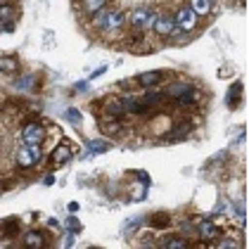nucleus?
<instances>
[{"instance_id": "obj_1", "label": "nucleus", "mask_w": 249, "mask_h": 249, "mask_svg": "<svg viewBox=\"0 0 249 249\" xmlns=\"http://www.w3.org/2000/svg\"><path fill=\"white\" fill-rule=\"evenodd\" d=\"M40 159V147L38 145H24L19 152H17V164H19L21 169H31V166H36Z\"/></svg>"}, {"instance_id": "obj_2", "label": "nucleus", "mask_w": 249, "mask_h": 249, "mask_svg": "<svg viewBox=\"0 0 249 249\" xmlns=\"http://www.w3.org/2000/svg\"><path fill=\"white\" fill-rule=\"evenodd\" d=\"M173 21H176V29H180V31H192L195 24H197V15L192 12L190 5H188V7H180V10L176 12Z\"/></svg>"}, {"instance_id": "obj_3", "label": "nucleus", "mask_w": 249, "mask_h": 249, "mask_svg": "<svg viewBox=\"0 0 249 249\" xmlns=\"http://www.w3.org/2000/svg\"><path fill=\"white\" fill-rule=\"evenodd\" d=\"M152 21H154V12L147 10V7H138L133 15H131V24H133V29H138V31L152 26Z\"/></svg>"}, {"instance_id": "obj_4", "label": "nucleus", "mask_w": 249, "mask_h": 249, "mask_svg": "<svg viewBox=\"0 0 249 249\" xmlns=\"http://www.w3.org/2000/svg\"><path fill=\"white\" fill-rule=\"evenodd\" d=\"M166 95L169 97H176L178 102H190L195 93H192V86L190 83H171L166 88Z\"/></svg>"}, {"instance_id": "obj_5", "label": "nucleus", "mask_w": 249, "mask_h": 249, "mask_svg": "<svg viewBox=\"0 0 249 249\" xmlns=\"http://www.w3.org/2000/svg\"><path fill=\"white\" fill-rule=\"evenodd\" d=\"M152 26H154V31H157V36H161V38L171 36L173 31H176V21H173V17H169V15H159V17H154Z\"/></svg>"}, {"instance_id": "obj_6", "label": "nucleus", "mask_w": 249, "mask_h": 249, "mask_svg": "<svg viewBox=\"0 0 249 249\" xmlns=\"http://www.w3.org/2000/svg\"><path fill=\"white\" fill-rule=\"evenodd\" d=\"M21 135H24V142L26 145H40L43 138H45V131H43V126H38V124H26Z\"/></svg>"}, {"instance_id": "obj_7", "label": "nucleus", "mask_w": 249, "mask_h": 249, "mask_svg": "<svg viewBox=\"0 0 249 249\" xmlns=\"http://www.w3.org/2000/svg\"><path fill=\"white\" fill-rule=\"evenodd\" d=\"M105 112L109 116H114V119H119V116H124L128 112V105H126V100H121V97H109V100L105 102Z\"/></svg>"}, {"instance_id": "obj_8", "label": "nucleus", "mask_w": 249, "mask_h": 249, "mask_svg": "<svg viewBox=\"0 0 249 249\" xmlns=\"http://www.w3.org/2000/svg\"><path fill=\"white\" fill-rule=\"evenodd\" d=\"M124 21H126V15H124L121 10H107V17H105L102 29L114 31V29H119V26H124Z\"/></svg>"}, {"instance_id": "obj_9", "label": "nucleus", "mask_w": 249, "mask_h": 249, "mask_svg": "<svg viewBox=\"0 0 249 249\" xmlns=\"http://www.w3.org/2000/svg\"><path fill=\"white\" fill-rule=\"evenodd\" d=\"M69 159H71V150H69V145H67V142H59L57 147H55V150H53V154H50V161H53V164H67V161H69Z\"/></svg>"}, {"instance_id": "obj_10", "label": "nucleus", "mask_w": 249, "mask_h": 249, "mask_svg": "<svg viewBox=\"0 0 249 249\" xmlns=\"http://www.w3.org/2000/svg\"><path fill=\"white\" fill-rule=\"evenodd\" d=\"M199 237H204V240H218V226L216 223H211V221H202L199 223Z\"/></svg>"}, {"instance_id": "obj_11", "label": "nucleus", "mask_w": 249, "mask_h": 249, "mask_svg": "<svg viewBox=\"0 0 249 249\" xmlns=\"http://www.w3.org/2000/svg\"><path fill=\"white\" fill-rule=\"evenodd\" d=\"M161 78H164L161 71H145V74L138 76V83L145 86V88H152V86H157V83H161Z\"/></svg>"}, {"instance_id": "obj_12", "label": "nucleus", "mask_w": 249, "mask_h": 249, "mask_svg": "<svg viewBox=\"0 0 249 249\" xmlns=\"http://www.w3.org/2000/svg\"><path fill=\"white\" fill-rule=\"evenodd\" d=\"M24 245L26 247H31V249H40L43 245H45V237H43V232H26L24 235Z\"/></svg>"}, {"instance_id": "obj_13", "label": "nucleus", "mask_w": 249, "mask_h": 249, "mask_svg": "<svg viewBox=\"0 0 249 249\" xmlns=\"http://www.w3.org/2000/svg\"><path fill=\"white\" fill-rule=\"evenodd\" d=\"M161 247H166V249H183V247H188V240H183V237H178V235H169L166 240H161Z\"/></svg>"}, {"instance_id": "obj_14", "label": "nucleus", "mask_w": 249, "mask_h": 249, "mask_svg": "<svg viewBox=\"0 0 249 249\" xmlns=\"http://www.w3.org/2000/svg\"><path fill=\"white\" fill-rule=\"evenodd\" d=\"M190 10L195 15H209L211 2L209 0H190Z\"/></svg>"}, {"instance_id": "obj_15", "label": "nucleus", "mask_w": 249, "mask_h": 249, "mask_svg": "<svg viewBox=\"0 0 249 249\" xmlns=\"http://www.w3.org/2000/svg\"><path fill=\"white\" fill-rule=\"evenodd\" d=\"M128 105V112H133V114H145V112H150V107L152 105H147L145 100H133V102H126Z\"/></svg>"}, {"instance_id": "obj_16", "label": "nucleus", "mask_w": 249, "mask_h": 249, "mask_svg": "<svg viewBox=\"0 0 249 249\" xmlns=\"http://www.w3.org/2000/svg\"><path fill=\"white\" fill-rule=\"evenodd\" d=\"M190 131H192V124H190V121H185V126H176V131L169 135V140H171V142H176V140H183V138L190 133Z\"/></svg>"}, {"instance_id": "obj_17", "label": "nucleus", "mask_w": 249, "mask_h": 249, "mask_svg": "<svg viewBox=\"0 0 249 249\" xmlns=\"http://www.w3.org/2000/svg\"><path fill=\"white\" fill-rule=\"evenodd\" d=\"M105 5H107V0H83V10L88 15H95L97 10H102Z\"/></svg>"}, {"instance_id": "obj_18", "label": "nucleus", "mask_w": 249, "mask_h": 249, "mask_svg": "<svg viewBox=\"0 0 249 249\" xmlns=\"http://www.w3.org/2000/svg\"><path fill=\"white\" fill-rule=\"evenodd\" d=\"M150 223H152L154 228H166L171 223V218H169V213H154L152 218H150Z\"/></svg>"}, {"instance_id": "obj_19", "label": "nucleus", "mask_w": 249, "mask_h": 249, "mask_svg": "<svg viewBox=\"0 0 249 249\" xmlns=\"http://www.w3.org/2000/svg\"><path fill=\"white\" fill-rule=\"evenodd\" d=\"M240 93H242V86H240V83L230 86V93H228V107H237V100H240Z\"/></svg>"}, {"instance_id": "obj_20", "label": "nucleus", "mask_w": 249, "mask_h": 249, "mask_svg": "<svg viewBox=\"0 0 249 249\" xmlns=\"http://www.w3.org/2000/svg\"><path fill=\"white\" fill-rule=\"evenodd\" d=\"M88 147H90V152H107V150H109V142H105V140H90V145H88Z\"/></svg>"}, {"instance_id": "obj_21", "label": "nucleus", "mask_w": 249, "mask_h": 249, "mask_svg": "<svg viewBox=\"0 0 249 249\" xmlns=\"http://www.w3.org/2000/svg\"><path fill=\"white\" fill-rule=\"evenodd\" d=\"M17 62L15 59H0V71H15Z\"/></svg>"}, {"instance_id": "obj_22", "label": "nucleus", "mask_w": 249, "mask_h": 249, "mask_svg": "<svg viewBox=\"0 0 249 249\" xmlns=\"http://www.w3.org/2000/svg\"><path fill=\"white\" fill-rule=\"evenodd\" d=\"M12 19V5H0V21Z\"/></svg>"}, {"instance_id": "obj_23", "label": "nucleus", "mask_w": 249, "mask_h": 249, "mask_svg": "<svg viewBox=\"0 0 249 249\" xmlns=\"http://www.w3.org/2000/svg\"><path fill=\"white\" fill-rule=\"evenodd\" d=\"M105 17H107V10L102 7V10H97V12H95V17H93V24H95V26H102V24H105Z\"/></svg>"}, {"instance_id": "obj_24", "label": "nucleus", "mask_w": 249, "mask_h": 249, "mask_svg": "<svg viewBox=\"0 0 249 249\" xmlns=\"http://www.w3.org/2000/svg\"><path fill=\"white\" fill-rule=\"evenodd\" d=\"M67 119H69L71 124H81V114H78L76 109H67Z\"/></svg>"}, {"instance_id": "obj_25", "label": "nucleus", "mask_w": 249, "mask_h": 249, "mask_svg": "<svg viewBox=\"0 0 249 249\" xmlns=\"http://www.w3.org/2000/svg\"><path fill=\"white\" fill-rule=\"evenodd\" d=\"M140 221H142V218H133V221H131V223H128V226L124 228V232H126V235H131V232H133V230L140 226Z\"/></svg>"}, {"instance_id": "obj_26", "label": "nucleus", "mask_w": 249, "mask_h": 249, "mask_svg": "<svg viewBox=\"0 0 249 249\" xmlns=\"http://www.w3.org/2000/svg\"><path fill=\"white\" fill-rule=\"evenodd\" d=\"M121 131V124L119 121H109V126H107V133H119Z\"/></svg>"}, {"instance_id": "obj_27", "label": "nucleus", "mask_w": 249, "mask_h": 249, "mask_svg": "<svg viewBox=\"0 0 249 249\" xmlns=\"http://www.w3.org/2000/svg\"><path fill=\"white\" fill-rule=\"evenodd\" d=\"M43 183H45V185H53V183H55V178H53V176H45V180H43Z\"/></svg>"}]
</instances>
